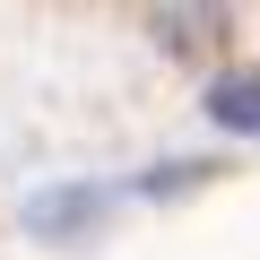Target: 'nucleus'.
<instances>
[{
    "label": "nucleus",
    "mask_w": 260,
    "mask_h": 260,
    "mask_svg": "<svg viewBox=\"0 0 260 260\" xmlns=\"http://www.w3.org/2000/svg\"><path fill=\"white\" fill-rule=\"evenodd\" d=\"M113 200H121V182H44V191H26V234L35 243H78L87 225H104L113 217Z\"/></svg>",
    "instance_id": "obj_1"
},
{
    "label": "nucleus",
    "mask_w": 260,
    "mask_h": 260,
    "mask_svg": "<svg viewBox=\"0 0 260 260\" xmlns=\"http://www.w3.org/2000/svg\"><path fill=\"white\" fill-rule=\"evenodd\" d=\"M200 113L225 130V139H260V61L217 70V78H208V95H200Z\"/></svg>",
    "instance_id": "obj_2"
},
{
    "label": "nucleus",
    "mask_w": 260,
    "mask_h": 260,
    "mask_svg": "<svg viewBox=\"0 0 260 260\" xmlns=\"http://www.w3.org/2000/svg\"><path fill=\"white\" fill-rule=\"evenodd\" d=\"M225 18H234V0H165L156 9V44L165 52H208L225 35Z\"/></svg>",
    "instance_id": "obj_3"
},
{
    "label": "nucleus",
    "mask_w": 260,
    "mask_h": 260,
    "mask_svg": "<svg viewBox=\"0 0 260 260\" xmlns=\"http://www.w3.org/2000/svg\"><path fill=\"white\" fill-rule=\"evenodd\" d=\"M200 182H208V165H200V156H165V165H148L130 191H139V200H182V191H200Z\"/></svg>",
    "instance_id": "obj_4"
}]
</instances>
